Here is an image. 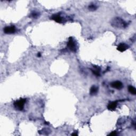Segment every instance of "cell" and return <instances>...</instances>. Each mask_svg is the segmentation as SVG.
Masks as SVG:
<instances>
[{
    "mask_svg": "<svg viewBox=\"0 0 136 136\" xmlns=\"http://www.w3.org/2000/svg\"><path fill=\"white\" fill-rule=\"evenodd\" d=\"M129 48V45L126 44L125 43H120L117 46V50L121 52H123L125 51L126 50L128 49Z\"/></svg>",
    "mask_w": 136,
    "mask_h": 136,
    "instance_id": "8992f818",
    "label": "cell"
},
{
    "mask_svg": "<svg viewBox=\"0 0 136 136\" xmlns=\"http://www.w3.org/2000/svg\"><path fill=\"white\" fill-rule=\"evenodd\" d=\"M71 135L72 136H77V135H78V134L77 133H72Z\"/></svg>",
    "mask_w": 136,
    "mask_h": 136,
    "instance_id": "2e32d148",
    "label": "cell"
},
{
    "mask_svg": "<svg viewBox=\"0 0 136 136\" xmlns=\"http://www.w3.org/2000/svg\"><path fill=\"white\" fill-rule=\"evenodd\" d=\"M111 25L112 26L117 28L125 29L128 26V23L121 18H114L111 21Z\"/></svg>",
    "mask_w": 136,
    "mask_h": 136,
    "instance_id": "6da1fadb",
    "label": "cell"
},
{
    "mask_svg": "<svg viewBox=\"0 0 136 136\" xmlns=\"http://www.w3.org/2000/svg\"><path fill=\"white\" fill-rule=\"evenodd\" d=\"M111 85L112 87L117 89H121L123 88V84L120 81H114L111 83Z\"/></svg>",
    "mask_w": 136,
    "mask_h": 136,
    "instance_id": "52a82bcc",
    "label": "cell"
},
{
    "mask_svg": "<svg viewBox=\"0 0 136 136\" xmlns=\"http://www.w3.org/2000/svg\"><path fill=\"white\" fill-rule=\"evenodd\" d=\"M67 46L71 52H76L77 51V46H76V42L74 41L72 38L70 37L69 39V41L67 43Z\"/></svg>",
    "mask_w": 136,
    "mask_h": 136,
    "instance_id": "3957f363",
    "label": "cell"
},
{
    "mask_svg": "<svg viewBox=\"0 0 136 136\" xmlns=\"http://www.w3.org/2000/svg\"><path fill=\"white\" fill-rule=\"evenodd\" d=\"M41 57V54L40 53H38L37 54V57Z\"/></svg>",
    "mask_w": 136,
    "mask_h": 136,
    "instance_id": "9a60e30c",
    "label": "cell"
},
{
    "mask_svg": "<svg viewBox=\"0 0 136 136\" xmlns=\"http://www.w3.org/2000/svg\"><path fill=\"white\" fill-rule=\"evenodd\" d=\"M98 91V87L95 86H93L90 89V94L91 95H95L97 93Z\"/></svg>",
    "mask_w": 136,
    "mask_h": 136,
    "instance_id": "9c48e42d",
    "label": "cell"
},
{
    "mask_svg": "<svg viewBox=\"0 0 136 136\" xmlns=\"http://www.w3.org/2000/svg\"><path fill=\"white\" fill-rule=\"evenodd\" d=\"M26 103V99L25 98H21L15 102L13 105L15 109L17 110L23 111L24 108V105H25Z\"/></svg>",
    "mask_w": 136,
    "mask_h": 136,
    "instance_id": "7a4b0ae2",
    "label": "cell"
},
{
    "mask_svg": "<svg viewBox=\"0 0 136 136\" xmlns=\"http://www.w3.org/2000/svg\"><path fill=\"white\" fill-rule=\"evenodd\" d=\"M128 91L131 94L135 95L136 94V88L132 86H129L128 87Z\"/></svg>",
    "mask_w": 136,
    "mask_h": 136,
    "instance_id": "8fae6325",
    "label": "cell"
},
{
    "mask_svg": "<svg viewBox=\"0 0 136 136\" xmlns=\"http://www.w3.org/2000/svg\"><path fill=\"white\" fill-rule=\"evenodd\" d=\"M51 19L53 20L54 21H55V22H57V23H63V18L60 15V14H55V15H53L51 17Z\"/></svg>",
    "mask_w": 136,
    "mask_h": 136,
    "instance_id": "277c9868",
    "label": "cell"
},
{
    "mask_svg": "<svg viewBox=\"0 0 136 136\" xmlns=\"http://www.w3.org/2000/svg\"><path fill=\"white\" fill-rule=\"evenodd\" d=\"M91 71L94 75H95L96 76H100V69L97 67H96L95 69L93 70L91 69Z\"/></svg>",
    "mask_w": 136,
    "mask_h": 136,
    "instance_id": "30bf717a",
    "label": "cell"
},
{
    "mask_svg": "<svg viewBox=\"0 0 136 136\" xmlns=\"http://www.w3.org/2000/svg\"><path fill=\"white\" fill-rule=\"evenodd\" d=\"M88 9L90 11H94L96 10L97 9V7L95 5L91 4V5H89L88 7Z\"/></svg>",
    "mask_w": 136,
    "mask_h": 136,
    "instance_id": "7c38bea8",
    "label": "cell"
},
{
    "mask_svg": "<svg viewBox=\"0 0 136 136\" xmlns=\"http://www.w3.org/2000/svg\"><path fill=\"white\" fill-rule=\"evenodd\" d=\"M117 132H116L115 131H113V132H112L111 133H110L109 136H116L117 135Z\"/></svg>",
    "mask_w": 136,
    "mask_h": 136,
    "instance_id": "5bb4252c",
    "label": "cell"
},
{
    "mask_svg": "<svg viewBox=\"0 0 136 136\" xmlns=\"http://www.w3.org/2000/svg\"><path fill=\"white\" fill-rule=\"evenodd\" d=\"M39 14L38 12H35V11L32 12L31 14V17L34 18H37L39 17Z\"/></svg>",
    "mask_w": 136,
    "mask_h": 136,
    "instance_id": "4fadbf2b",
    "label": "cell"
},
{
    "mask_svg": "<svg viewBox=\"0 0 136 136\" xmlns=\"http://www.w3.org/2000/svg\"><path fill=\"white\" fill-rule=\"evenodd\" d=\"M117 102H112L111 103H110L109 105H107V109L110 111H113L116 109L117 107Z\"/></svg>",
    "mask_w": 136,
    "mask_h": 136,
    "instance_id": "ba28073f",
    "label": "cell"
},
{
    "mask_svg": "<svg viewBox=\"0 0 136 136\" xmlns=\"http://www.w3.org/2000/svg\"><path fill=\"white\" fill-rule=\"evenodd\" d=\"M4 33L6 34H14L16 31L15 28L14 26H12L10 27H6L3 29Z\"/></svg>",
    "mask_w": 136,
    "mask_h": 136,
    "instance_id": "5b68a950",
    "label": "cell"
}]
</instances>
